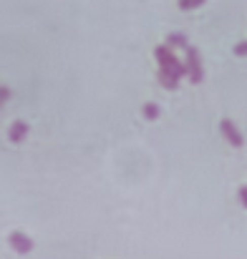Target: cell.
Wrapping results in <instances>:
<instances>
[{
  "instance_id": "7c38bea8",
  "label": "cell",
  "mask_w": 247,
  "mask_h": 259,
  "mask_svg": "<svg viewBox=\"0 0 247 259\" xmlns=\"http://www.w3.org/2000/svg\"><path fill=\"white\" fill-rule=\"evenodd\" d=\"M8 98H10V88L0 86V106H3V103H5V101H8Z\"/></svg>"
},
{
  "instance_id": "8992f818",
  "label": "cell",
  "mask_w": 247,
  "mask_h": 259,
  "mask_svg": "<svg viewBox=\"0 0 247 259\" xmlns=\"http://www.w3.org/2000/svg\"><path fill=\"white\" fill-rule=\"evenodd\" d=\"M166 46L169 48H184L187 51V35H182V33H171V35H166Z\"/></svg>"
},
{
  "instance_id": "5b68a950",
  "label": "cell",
  "mask_w": 247,
  "mask_h": 259,
  "mask_svg": "<svg viewBox=\"0 0 247 259\" xmlns=\"http://www.w3.org/2000/svg\"><path fill=\"white\" fill-rule=\"evenodd\" d=\"M25 136H28V123H25V121H15V123L8 128V139H10L13 144L25 141Z\"/></svg>"
},
{
  "instance_id": "9c48e42d",
  "label": "cell",
  "mask_w": 247,
  "mask_h": 259,
  "mask_svg": "<svg viewBox=\"0 0 247 259\" xmlns=\"http://www.w3.org/2000/svg\"><path fill=\"white\" fill-rule=\"evenodd\" d=\"M204 0H179V8L182 10H194V8H202Z\"/></svg>"
},
{
  "instance_id": "7a4b0ae2",
  "label": "cell",
  "mask_w": 247,
  "mask_h": 259,
  "mask_svg": "<svg viewBox=\"0 0 247 259\" xmlns=\"http://www.w3.org/2000/svg\"><path fill=\"white\" fill-rule=\"evenodd\" d=\"M184 73L192 83H202L204 71H202V61H199V51L187 46V61H184Z\"/></svg>"
},
{
  "instance_id": "30bf717a",
  "label": "cell",
  "mask_w": 247,
  "mask_h": 259,
  "mask_svg": "<svg viewBox=\"0 0 247 259\" xmlns=\"http://www.w3.org/2000/svg\"><path fill=\"white\" fill-rule=\"evenodd\" d=\"M235 56H247V40H242V43L235 46Z\"/></svg>"
},
{
  "instance_id": "3957f363",
  "label": "cell",
  "mask_w": 247,
  "mask_h": 259,
  "mask_svg": "<svg viewBox=\"0 0 247 259\" xmlns=\"http://www.w3.org/2000/svg\"><path fill=\"white\" fill-rule=\"evenodd\" d=\"M220 131H222V136L230 141V146H235V149H240L242 144H245V139H242V131L230 121V118H222L220 121Z\"/></svg>"
},
{
  "instance_id": "277c9868",
  "label": "cell",
  "mask_w": 247,
  "mask_h": 259,
  "mask_svg": "<svg viewBox=\"0 0 247 259\" xmlns=\"http://www.w3.org/2000/svg\"><path fill=\"white\" fill-rule=\"evenodd\" d=\"M10 247H13L18 254H28V252L33 249V242H30V237H25L23 232H13V234H10Z\"/></svg>"
},
{
  "instance_id": "52a82bcc",
  "label": "cell",
  "mask_w": 247,
  "mask_h": 259,
  "mask_svg": "<svg viewBox=\"0 0 247 259\" xmlns=\"http://www.w3.org/2000/svg\"><path fill=\"white\" fill-rule=\"evenodd\" d=\"M142 113L147 116V121H157V118L162 116V108H159L157 103H144V108H142Z\"/></svg>"
},
{
  "instance_id": "8fae6325",
  "label": "cell",
  "mask_w": 247,
  "mask_h": 259,
  "mask_svg": "<svg viewBox=\"0 0 247 259\" xmlns=\"http://www.w3.org/2000/svg\"><path fill=\"white\" fill-rule=\"evenodd\" d=\"M237 196H240V204L247 209V186H240V191H237Z\"/></svg>"
},
{
  "instance_id": "6da1fadb",
  "label": "cell",
  "mask_w": 247,
  "mask_h": 259,
  "mask_svg": "<svg viewBox=\"0 0 247 259\" xmlns=\"http://www.w3.org/2000/svg\"><path fill=\"white\" fill-rule=\"evenodd\" d=\"M154 58L159 61V68H162L164 73H169V76H174V78H179V81L187 76V73H184V63L171 53V48H169L166 43L164 46H159V48L154 51Z\"/></svg>"
},
{
  "instance_id": "ba28073f",
  "label": "cell",
  "mask_w": 247,
  "mask_h": 259,
  "mask_svg": "<svg viewBox=\"0 0 247 259\" xmlns=\"http://www.w3.org/2000/svg\"><path fill=\"white\" fill-rule=\"evenodd\" d=\"M159 83H162L166 91H177V88H179V78H174V76H169L164 71H159Z\"/></svg>"
}]
</instances>
